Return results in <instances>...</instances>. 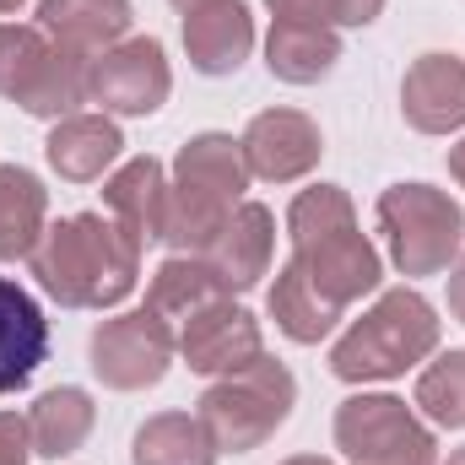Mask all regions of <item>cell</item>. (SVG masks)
Here are the masks:
<instances>
[{
  "mask_svg": "<svg viewBox=\"0 0 465 465\" xmlns=\"http://www.w3.org/2000/svg\"><path fill=\"white\" fill-rule=\"evenodd\" d=\"M141 249L146 243L109 212H76L44 228L27 265L60 309H114L141 282Z\"/></svg>",
  "mask_w": 465,
  "mask_h": 465,
  "instance_id": "6da1fadb",
  "label": "cell"
},
{
  "mask_svg": "<svg viewBox=\"0 0 465 465\" xmlns=\"http://www.w3.org/2000/svg\"><path fill=\"white\" fill-rule=\"evenodd\" d=\"M249 190V163L243 146L223 130H201L179 146L173 179H168V206H163V243L173 254H201L228 212Z\"/></svg>",
  "mask_w": 465,
  "mask_h": 465,
  "instance_id": "7a4b0ae2",
  "label": "cell"
},
{
  "mask_svg": "<svg viewBox=\"0 0 465 465\" xmlns=\"http://www.w3.org/2000/svg\"><path fill=\"white\" fill-rule=\"evenodd\" d=\"M439 336H444L439 309L417 287H390V292H379L373 309H362V320H351L347 336L331 347V373L341 384L401 379L406 368H417V362H428L439 351Z\"/></svg>",
  "mask_w": 465,
  "mask_h": 465,
  "instance_id": "3957f363",
  "label": "cell"
},
{
  "mask_svg": "<svg viewBox=\"0 0 465 465\" xmlns=\"http://www.w3.org/2000/svg\"><path fill=\"white\" fill-rule=\"evenodd\" d=\"M292 406H298V379H292L287 362H276L265 351L243 373L212 379L201 406H195V417L212 433L217 455H249L265 439H276V428L292 417Z\"/></svg>",
  "mask_w": 465,
  "mask_h": 465,
  "instance_id": "277c9868",
  "label": "cell"
},
{
  "mask_svg": "<svg viewBox=\"0 0 465 465\" xmlns=\"http://www.w3.org/2000/svg\"><path fill=\"white\" fill-rule=\"evenodd\" d=\"M0 98L33 119H71L87 104V60L38 22H0Z\"/></svg>",
  "mask_w": 465,
  "mask_h": 465,
  "instance_id": "5b68a950",
  "label": "cell"
},
{
  "mask_svg": "<svg viewBox=\"0 0 465 465\" xmlns=\"http://www.w3.org/2000/svg\"><path fill=\"white\" fill-rule=\"evenodd\" d=\"M379 228L401 276H439L465 249V212L433 184H390L379 195Z\"/></svg>",
  "mask_w": 465,
  "mask_h": 465,
  "instance_id": "8992f818",
  "label": "cell"
},
{
  "mask_svg": "<svg viewBox=\"0 0 465 465\" xmlns=\"http://www.w3.org/2000/svg\"><path fill=\"white\" fill-rule=\"evenodd\" d=\"M336 450L347 465H439L433 428L395 395H351L336 406Z\"/></svg>",
  "mask_w": 465,
  "mask_h": 465,
  "instance_id": "52a82bcc",
  "label": "cell"
},
{
  "mask_svg": "<svg viewBox=\"0 0 465 465\" xmlns=\"http://www.w3.org/2000/svg\"><path fill=\"white\" fill-rule=\"evenodd\" d=\"M173 357H179V331L168 320H157L152 309H130V314L104 320L87 341L93 373L104 379V390H119V395L163 384Z\"/></svg>",
  "mask_w": 465,
  "mask_h": 465,
  "instance_id": "ba28073f",
  "label": "cell"
},
{
  "mask_svg": "<svg viewBox=\"0 0 465 465\" xmlns=\"http://www.w3.org/2000/svg\"><path fill=\"white\" fill-rule=\"evenodd\" d=\"M168 93H173V71L157 38H124L98 60H87V104H98L104 114L146 119L168 104Z\"/></svg>",
  "mask_w": 465,
  "mask_h": 465,
  "instance_id": "9c48e42d",
  "label": "cell"
},
{
  "mask_svg": "<svg viewBox=\"0 0 465 465\" xmlns=\"http://www.w3.org/2000/svg\"><path fill=\"white\" fill-rule=\"evenodd\" d=\"M292 265L298 276L336 309H351L357 298L379 292V276H384V260L379 249L368 243V232L341 228L325 232V238H309V243H292Z\"/></svg>",
  "mask_w": 465,
  "mask_h": 465,
  "instance_id": "30bf717a",
  "label": "cell"
},
{
  "mask_svg": "<svg viewBox=\"0 0 465 465\" xmlns=\"http://www.w3.org/2000/svg\"><path fill=\"white\" fill-rule=\"evenodd\" d=\"M238 146H243L249 179H265V184H292V179L314 173L320 157H325V135L303 109H265V114H254L243 124Z\"/></svg>",
  "mask_w": 465,
  "mask_h": 465,
  "instance_id": "8fae6325",
  "label": "cell"
},
{
  "mask_svg": "<svg viewBox=\"0 0 465 465\" xmlns=\"http://www.w3.org/2000/svg\"><path fill=\"white\" fill-rule=\"evenodd\" d=\"M179 357L190 373L201 379H228V373H243L254 357H265V336H260V320L243 309V303H212L201 309L195 320L179 325Z\"/></svg>",
  "mask_w": 465,
  "mask_h": 465,
  "instance_id": "7c38bea8",
  "label": "cell"
},
{
  "mask_svg": "<svg viewBox=\"0 0 465 465\" xmlns=\"http://www.w3.org/2000/svg\"><path fill=\"white\" fill-rule=\"evenodd\" d=\"M401 114L422 135L465 130V60L460 54H417L401 82Z\"/></svg>",
  "mask_w": 465,
  "mask_h": 465,
  "instance_id": "4fadbf2b",
  "label": "cell"
},
{
  "mask_svg": "<svg viewBox=\"0 0 465 465\" xmlns=\"http://www.w3.org/2000/svg\"><path fill=\"white\" fill-rule=\"evenodd\" d=\"M271 249H276V217L260 201H238L217 238L201 249V260L223 276L228 292H249L265 271H271Z\"/></svg>",
  "mask_w": 465,
  "mask_h": 465,
  "instance_id": "5bb4252c",
  "label": "cell"
},
{
  "mask_svg": "<svg viewBox=\"0 0 465 465\" xmlns=\"http://www.w3.org/2000/svg\"><path fill=\"white\" fill-rule=\"evenodd\" d=\"M184 54L201 76H238L254 54V16L243 0H217L184 16Z\"/></svg>",
  "mask_w": 465,
  "mask_h": 465,
  "instance_id": "9a60e30c",
  "label": "cell"
},
{
  "mask_svg": "<svg viewBox=\"0 0 465 465\" xmlns=\"http://www.w3.org/2000/svg\"><path fill=\"white\" fill-rule=\"evenodd\" d=\"M38 27L76 60H98L130 38V0H38Z\"/></svg>",
  "mask_w": 465,
  "mask_h": 465,
  "instance_id": "2e32d148",
  "label": "cell"
},
{
  "mask_svg": "<svg viewBox=\"0 0 465 465\" xmlns=\"http://www.w3.org/2000/svg\"><path fill=\"white\" fill-rule=\"evenodd\" d=\"M44 357H49V320L38 298L22 282L0 276V395L22 390Z\"/></svg>",
  "mask_w": 465,
  "mask_h": 465,
  "instance_id": "e0dca14e",
  "label": "cell"
},
{
  "mask_svg": "<svg viewBox=\"0 0 465 465\" xmlns=\"http://www.w3.org/2000/svg\"><path fill=\"white\" fill-rule=\"evenodd\" d=\"M124 152V135L109 114H71V119H54L49 141H44V157L49 168L65 179V184H93L104 179L109 168L119 163Z\"/></svg>",
  "mask_w": 465,
  "mask_h": 465,
  "instance_id": "ac0fdd59",
  "label": "cell"
},
{
  "mask_svg": "<svg viewBox=\"0 0 465 465\" xmlns=\"http://www.w3.org/2000/svg\"><path fill=\"white\" fill-rule=\"evenodd\" d=\"M265 65L276 82L287 87H314L341 65V33L320 27V22H292V16H271L265 33Z\"/></svg>",
  "mask_w": 465,
  "mask_h": 465,
  "instance_id": "d6986e66",
  "label": "cell"
},
{
  "mask_svg": "<svg viewBox=\"0 0 465 465\" xmlns=\"http://www.w3.org/2000/svg\"><path fill=\"white\" fill-rule=\"evenodd\" d=\"M104 206L119 228H130L141 243L163 238V206H168V168L157 157H130L104 179Z\"/></svg>",
  "mask_w": 465,
  "mask_h": 465,
  "instance_id": "ffe728a7",
  "label": "cell"
},
{
  "mask_svg": "<svg viewBox=\"0 0 465 465\" xmlns=\"http://www.w3.org/2000/svg\"><path fill=\"white\" fill-rule=\"evenodd\" d=\"M223 298H232V292L223 287V276H217L201 254H168V260L152 271V282H146V309H152L157 320H168L173 331H179L184 320H195L201 309L223 303Z\"/></svg>",
  "mask_w": 465,
  "mask_h": 465,
  "instance_id": "44dd1931",
  "label": "cell"
},
{
  "mask_svg": "<svg viewBox=\"0 0 465 465\" xmlns=\"http://www.w3.org/2000/svg\"><path fill=\"white\" fill-rule=\"evenodd\" d=\"M49 228V190L33 168L0 163V260H27Z\"/></svg>",
  "mask_w": 465,
  "mask_h": 465,
  "instance_id": "7402d4cb",
  "label": "cell"
},
{
  "mask_svg": "<svg viewBox=\"0 0 465 465\" xmlns=\"http://www.w3.org/2000/svg\"><path fill=\"white\" fill-rule=\"evenodd\" d=\"M93 422H98V406H93L87 390H76V384L44 390V395L33 401V411H27L33 455H44V460H65V455H76V450L87 444Z\"/></svg>",
  "mask_w": 465,
  "mask_h": 465,
  "instance_id": "603a6c76",
  "label": "cell"
},
{
  "mask_svg": "<svg viewBox=\"0 0 465 465\" xmlns=\"http://www.w3.org/2000/svg\"><path fill=\"white\" fill-rule=\"evenodd\" d=\"M271 320H276V331L287 336V341H298V347H320L341 320H347V309H336V303H325L303 276H298V265L287 260L282 271H276V287H271Z\"/></svg>",
  "mask_w": 465,
  "mask_h": 465,
  "instance_id": "cb8c5ba5",
  "label": "cell"
},
{
  "mask_svg": "<svg viewBox=\"0 0 465 465\" xmlns=\"http://www.w3.org/2000/svg\"><path fill=\"white\" fill-rule=\"evenodd\" d=\"M130 465H217V444L190 411H157L135 428Z\"/></svg>",
  "mask_w": 465,
  "mask_h": 465,
  "instance_id": "d4e9b609",
  "label": "cell"
},
{
  "mask_svg": "<svg viewBox=\"0 0 465 465\" xmlns=\"http://www.w3.org/2000/svg\"><path fill=\"white\" fill-rule=\"evenodd\" d=\"M411 406H417L433 428H465V351H439V357L417 373Z\"/></svg>",
  "mask_w": 465,
  "mask_h": 465,
  "instance_id": "484cf974",
  "label": "cell"
},
{
  "mask_svg": "<svg viewBox=\"0 0 465 465\" xmlns=\"http://www.w3.org/2000/svg\"><path fill=\"white\" fill-rule=\"evenodd\" d=\"M357 228V206L341 184H314V190H298L292 206H287V238L292 243H309V238H325V232Z\"/></svg>",
  "mask_w": 465,
  "mask_h": 465,
  "instance_id": "4316f807",
  "label": "cell"
},
{
  "mask_svg": "<svg viewBox=\"0 0 465 465\" xmlns=\"http://www.w3.org/2000/svg\"><path fill=\"white\" fill-rule=\"evenodd\" d=\"M271 16H292V22H320V27H368L384 0H265Z\"/></svg>",
  "mask_w": 465,
  "mask_h": 465,
  "instance_id": "83f0119b",
  "label": "cell"
},
{
  "mask_svg": "<svg viewBox=\"0 0 465 465\" xmlns=\"http://www.w3.org/2000/svg\"><path fill=\"white\" fill-rule=\"evenodd\" d=\"M27 455H33L27 417H16V411H0V465H27Z\"/></svg>",
  "mask_w": 465,
  "mask_h": 465,
  "instance_id": "f1b7e54d",
  "label": "cell"
},
{
  "mask_svg": "<svg viewBox=\"0 0 465 465\" xmlns=\"http://www.w3.org/2000/svg\"><path fill=\"white\" fill-rule=\"evenodd\" d=\"M450 314L465 325V249H460V260L450 265Z\"/></svg>",
  "mask_w": 465,
  "mask_h": 465,
  "instance_id": "f546056e",
  "label": "cell"
},
{
  "mask_svg": "<svg viewBox=\"0 0 465 465\" xmlns=\"http://www.w3.org/2000/svg\"><path fill=\"white\" fill-rule=\"evenodd\" d=\"M450 173H455V184L465 190V141L460 146H450Z\"/></svg>",
  "mask_w": 465,
  "mask_h": 465,
  "instance_id": "4dcf8cb0",
  "label": "cell"
},
{
  "mask_svg": "<svg viewBox=\"0 0 465 465\" xmlns=\"http://www.w3.org/2000/svg\"><path fill=\"white\" fill-rule=\"evenodd\" d=\"M168 5H173V11H184V16H190V11H201V5H217V0H168Z\"/></svg>",
  "mask_w": 465,
  "mask_h": 465,
  "instance_id": "1f68e13d",
  "label": "cell"
},
{
  "mask_svg": "<svg viewBox=\"0 0 465 465\" xmlns=\"http://www.w3.org/2000/svg\"><path fill=\"white\" fill-rule=\"evenodd\" d=\"M282 465H336V460H325V455H292V460H282Z\"/></svg>",
  "mask_w": 465,
  "mask_h": 465,
  "instance_id": "d6a6232c",
  "label": "cell"
},
{
  "mask_svg": "<svg viewBox=\"0 0 465 465\" xmlns=\"http://www.w3.org/2000/svg\"><path fill=\"white\" fill-rule=\"evenodd\" d=\"M27 0H0V16H11V11H22Z\"/></svg>",
  "mask_w": 465,
  "mask_h": 465,
  "instance_id": "836d02e7",
  "label": "cell"
},
{
  "mask_svg": "<svg viewBox=\"0 0 465 465\" xmlns=\"http://www.w3.org/2000/svg\"><path fill=\"white\" fill-rule=\"evenodd\" d=\"M444 465H465V450H450V460Z\"/></svg>",
  "mask_w": 465,
  "mask_h": 465,
  "instance_id": "e575fe53",
  "label": "cell"
}]
</instances>
